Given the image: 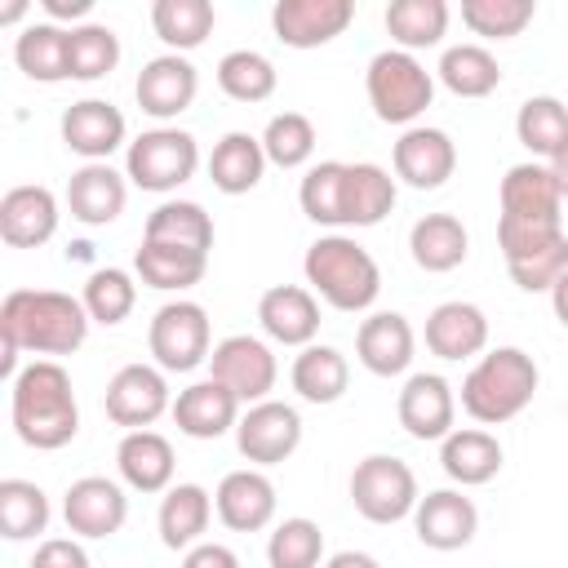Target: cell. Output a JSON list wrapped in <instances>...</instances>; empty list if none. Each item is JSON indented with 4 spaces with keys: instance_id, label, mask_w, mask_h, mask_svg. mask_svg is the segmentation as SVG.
Returning a JSON list of instances; mask_svg holds the SVG:
<instances>
[{
    "instance_id": "e575fe53",
    "label": "cell",
    "mask_w": 568,
    "mask_h": 568,
    "mask_svg": "<svg viewBox=\"0 0 568 568\" xmlns=\"http://www.w3.org/2000/svg\"><path fill=\"white\" fill-rule=\"evenodd\" d=\"M142 240L191 248V253H209L213 248V217L195 200H164V204L151 209V217L142 226Z\"/></svg>"
},
{
    "instance_id": "1f68e13d",
    "label": "cell",
    "mask_w": 568,
    "mask_h": 568,
    "mask_svg": "<svg viewBox=\"0 0 568 568\" xmlns=\"http://www.w3.org/2000/svg\"><path fill=\"white\" fill-rule=\"evenodd\" d=\"M133 271L146 288L160 293H186L204 280L209 271V253H191V248H173V244H151L142 240L133 253Z\"/></svg>"
},
{
    "instance_id": "7402d4cb",
    "label": "cell",
    "mask_w": 568,
    "mask_h": 568,
    "mask_svg": "<svg viewBox=\"0 0 568 568\" xmlns=\"http://www.w3.org/2000/svg\"><path fill=\"white\" fill-rule=\"evenodd\" d=\"M213 506H217V519L231 532H262L275 519V484L257 466L231 470V475H222V484L213 493Z\"/></svg>"
},
{
    "instance_id": "603a6c76",
    "label": "cell",
    "mask_w": 568,
    "mask_h": 568,
    "mask_svg": "<svg viewBox=\"0 0 568 568\" xmlns=\"http://www.w3.org/2000/svg\"><path fill=\"white\" fill-rule=\"evenodd\" d=\"M417 337L399 311H373L355 333V355L373 377H399L413 364Z\"/></svg>"
},
{
    "instance_id": "c3c4849f",
    "label": "cell",
    "mask_w": 568,
    "mask_h": 568,
    "mask_svg": "<svg viewBox=\"0 0 568 568\" xmlns=\"http://www.w3.org/2000/svg\"><path fill=\"white\" fill-rule=\"evenodd\" d=\"M266 559L271 568H324V532L315 519L293 515L284 524H275L271 541H266Z\"/></svg>"
},
{
    "instance_id": "bcb514c9",
    "label": "cell",
    "mask_w": 568,
    "mask_h": 568,
    "mask_svg": "<svg viewBox=\"0 0 568 568\" xmlns=\"http://www.w3.org/2000/svg\"><path fill=\"white\" fill-rule=\"evenodd\" d=\"M537 18V0H462V22L484 40H515Z\"/></svg>"
},
{
    "instance_id": "ffe728a7",
    "label": "cell",
    "mask_w": 568,
    "mask_h": 568,
    "mask_svg": "<svg viewBox=\"0 0 568 568\" xmlns=\"http://www.w3.org/2000/svg\"><path fill=\"white\" fill-rule=\"evenodd\" d=\"M257 324L280 346H311L320 333V302L302 284H271L257 297Z\"/></svg>"
},
{
    "instance_id": "d6a6232c",
    "label": "cell",
    "mask_w": 568,
    "mask_h": 568,
    "mask_svg": "<svg viewBox=\"0 0 568 568\" xmlns=\"http://www.w3.org/2000/svg\"><path fill=\"white\" fill-rule=\"evenodd\" d=\"M293 390L306 399V404H337L351 386V364L337 346H324V342H311L297 351L293 359Z\"/></svg>"
},
{
    "instance_id": "7bdbcfd3",
    "label": "cell",
    "mask_w": 568,
    "mask_h": 568,
    "mask_svg": "<svg viewBox=\"0 0 568 568\" xmlns=\"http://www.w3.org/2000/svg\"><path fill=\"white\" fill-rule=\"evenodd\" d=\"M280 75H275V62L257 49H231L222 62H217V89L231 98V102H266L275 93Z\"/></svg>"
},
{
    "instance_id": "52a82bcc",
    "label": "cell",
    "mask_w": 568,
    "mask_h": 568,
    "mask_svg": "<svg viewBox=\"0 0 568 568\" xmlns=\"http://www.w3.org/2000/svg\"><path fill=\"white\" fill-rule=\"evenodd\" d=\"M351 501L368 524H399L417 510V475L390 453H373L351 470Z\"/></svg>"
},
{
    "instance_id": "ab89813d",
    "label": "cell",
    "mask_w": 568,
    "mask_h": 568,
    "mask_svg": "<svg viewBox=\"0 0 568 568\" xmlns=\"http://www.w3.org/2000/svg\"><path fill=\"white\" fill-rule=\"evenodd\" d=\"M515 133H519V142H524L532 155H541V160L550 164V160L568 146V106H564L559 98H550V93H537V98H528V102L519 106Z\"/></svg>"
},
{
    "instance_id": "7a4b0ae2",
    "label": "cell",
    "mask_w": 568,
    "mask_h": 568,
    "mask_svg": "<svg viewBox=\"0 0 568 568\" xmlns=\"http://www.w3.org/2000/svg\"><path fill=\"white\" fill-rule=\"evenodd\" d=\"M89 311L80 297L58 288H13L0 302V337L31 355H71L89 337Z\"/></svg>"
},
{
    "instance_id": "9c48e42d",
    "label": "cell",
    "mask_w": 568,
    "mask_h": 568,
    "mask_svg": "<svg viewBox=\"0 0 568 568\" xmlns=\"http://www.w3.org/2000/svg\"><path fill=\"white\" fill-rule=\"evenodd\" d=\"M209 377H217L240 404H262L275 390L280 364L271 355V346L253 333H231L213 346L209 355Z\"/></svg>"
},
{
    "instance_id": "74e56055",
    "label": "cell",
    "mask_w": 568,
    "mask_h": 568,
    "mask_svg": "<svg viewBox=\"0 0 568 568\" xmlns=\"http://www.w3.org/2000/svg\"><path fill=\"white\" fill-rule=\"evenodd\" d=\"M435 71L439 84L457 98H488L501 84V67L484 44H448Z\"/></svg>"
},
{
    "instance_id": "cb8c5ba5",
    "label": "cell",
    "mask_w": 568,
    "mask_h": 568,
    "mask_svg": "<svg viewBox=\"0 0 568 568\" xmlns=\"http://www.w3.org/2000/svg\"><path fill=\"white\" fill-rule=\"evenodd\" d=\"M173 422L182 435L191 439H217L226 430H235L240 422V399L217 382V377H204V382H191L186 390H178L173 399Z\"/></svg>"
},
{
    "instance_id": "816d5d0a",
    "label": "cell",
    "mask_w": 568,
    "mask_h": 568,
    "mask_svg": "<svg viewBox=\"0 0 568 568\" xmlns=\"http://www.w3.org/2000/svg\"><path fill=\"white\" fill-rule=\"evenodd\" d=\"M44 9V22H71V27H84V18L93 13V0H40Z\"/></svg>"
},
{
    "instance_id": "d4e9b609",
    "label": "cell",
    "mask_w": 568,
    "mask_h": 568,
    "mask_svg": "<svg viewBox=\"0 0 568 568\" xmlns=\"http://www.w3.org/2000/svg\"><path fill=\"white\" fill-rule=\"evenodd\" d=\"M124 200H129V182L111 164H80L67 182V209L84 226L115 222L124 213Z\"/></svg>"
},
{
    "instance_id": "f35d334b",
    "label": "cell",
    "mask_w": 568,
    "mask_h": 568,
    "mask_svg": "<svg viewBox=\"0 0 568 568\" xmlns=\"http://www.w3.org/2000/svg\"><path fill=\"white\" fill-rule=\"evenodd\" d=\"M395 209V178L373 164H346V226H377Z\"/></svg>"
},
{
    "instance_id": "836d02e7",
    "label": "cell",
    "mask_w": 568,
    "mask_h": 568,
    "mask_svg": "<svg viewBox=\"0 0 568 568\" xmlns=\"http://www.w3.org/2000/svg\"><path fill=\"white\" fill-rule=\"evenodd\" d=\"M13 62L36 84L71 80V67H67V27H58V22H27L18 31V40H13Z\"/></svg>"
},
{
    "instance_id": "f907efd6",
    "label": "cell",
    "mask_w": 568,
    "mask_h": 568,
    "mask_svg": "<svg viewBox=\"0 0 568 568\" xmlns=\"http://www.w3.org/2000/svg\"><path fill=\"white\" fill-rule=\"evenodd\" d=\"M182 568H240V555L222 541H200L182 555Z\"/></svg>"
},
{
    "instance_id": "f6af8a7d",
    "label": "cell",
    "mask_w": 568,
    "mask_h": 568,
    "mask_svg": "<svg viewBox=\"0 0 568 568\" xmlns=\"http://www.w3.org/2000/svg\"><path fill=\"white\" fill-rule=\"evenodd\" d=\"M84 311H89V320L93 324H124L129 320V311H133V302H138V284H133V275L129 271H120V266H98L89 280H84Z\"/></svg>"
},
{
    "instance_id": "60d3db41",
    "label": "cell",
    "mask_w": 568,
    "mask_h": 568,
    "mask_svg": "<svg viewBox=\"0 0 568 568\" xmlns=\"http://www.w3.org/2000/svg\"><path fill=\"white\" fill-rule=\"evenodd\" d=\"M297 200L315 226H346V164L342 160L311 164L297 186Z\"/></svg>"
},
{
    "instance_id": "4fadbf2b",
    "label": "cell",
    "mask_w": 568,
    "mask_h": 568,
    "mask_svg": "<svg viewBox=\"0 0 568 568\" xmlns=\"http://www.w3.org/2000/svg\"><path fill=\"white\" fill-rule=\"evenodd\" d=\"M355 22V0H275L271 27L288 49H320Z\"/></svg>"
},
{
    "instance_id": "3957f363",
    "label": "cell",
    "mask_w": 568,
    "mask_h": 568,
    "mask_svg": "<svg viewBox=\"0 0 568 568\" xmlns=\"http://www.w3.org/2000/svg\"><path fill=\"white\" fill-rule=\"evenodd\" d=\"M537 382H541V373H537L528 351L497 346V351L479 355L475 368L462 377V408L479 426H501L532 404Z\"/></svg>"
},
{
    "instance_id": "f546056e",
    "label": "cell",
    "mask_w": 568,
    "mask_h": 568,
    "mask_svg": "<svg viewBox=\"0 0 568 568\" xmlns=\"http://www.w3.org/2000/svg\"><path fill=\"white\" fill-rule=\"evenodd\" d=\"M213 497H209V488H200V484H173L169 493H164V501H160V541L169 546V550H191V546H200L204 541V532H209V519H213Z\"/></svg>"
},
{
    "instance_id": "b9f144b4",
    "label": "cell",
    "mask_w": 568,
    "mask_h": 568,
    "mask_svg": "<svg viewBox=\"0 0 568 568\" xmlns=\"http://www.w3.org/2000/svg\"><path fill=\"white\" fill-rule=\"evenodd\" d=\"M120 62V36L106 22H84V27H67V67L71 80H102L111 75Z\"/></svg>"
},
{
    "instance_id": "d590c367",
    "label": "cell",
    "mask_w": 568,
    "mask_h": 568,
    "mask_svg": "<svg viewBox=\"0 0 568 568\" xmlns=\"http://www.w3.org/2000/svg\"><path fill=\"white\" fill-rule=\"evenodd\" d=\"M448 18H453V9L444 0H390L386 4V31H390L395 49H404V53L439 44L448 36Z\"/></svg>"
},
{
    "instance_id": "ac0fdd59",
    "label": "cell",
    "mask_w": 568,
    "mask_h": 568,
    "mask_svg": "<svg viewBox=\"0 0 568 568\" xmlns=\"http://www.w3.org/2000/svg\"><path fill=\"white\" fill-rule=\"evenodd\" d=\"M395 413H399V426L413 435V439H448L457 426H453V417H457V395H453V386L439 377V373H413L408 382H404V390H399V404H395Z\"/></svg>"
},
{
    "instance_id": "30bf717a",
    "label": "cell",
    "mask_w": 568,
    "mask_h": 568,
    "mask_svg": "<svg viewBox=\"0 0 568 568\" xmlns=\"http://www.w3.org/2000/svg\"><path fill=\"white\" fill-rule=\"evenodd\" d=\"M302 444V413L284 399H262L248 404L235 422V448L248 466H280L297 453Z\"/></svg>"
},
{
    "instance_id": "4316f807",
    "label": "cell",
    "mask_w": 568,
    "mask_h": 568,
    "mask_svg": "<svg viewBox=\"0 0 568 568\" xmlns=\"http://www.w3.org/2000/svg\"><path fill=\"white\" fill-rule=\"evenodd\" d=\"M120 479L133 493H169L173 488V444L160 430H124L115 448Z\"/></svg>"
},
{
    "instance_id": "7c38bea8",
    "label": "cell",
    "mask_w": 568,
    "mask_h": 568,
    "mask_svg": "<svg viewBox=\"0 0 568 568\" xmlns=\"http://www.w3.org/2000/svg\"><path fill=\"white\" fill-rule=\"evenodd\" d=\"M501 217L497 222H515V226H564V195L555 186L550 164L524 160L510 164L501 178Z\"/></svg>"
},
{
    "instance_id": "2e32d148",
    "label": "cell",
    "mask_w": 568,
    "mask_h": 568,
    "mask_svg": "<svg viewBox=\"0 0 568 568\" xmlns=\"http://www.w3.org/2000/svg\"><path fill=\"white\" fill-rule=\"evenodd\" d=\"M200 93V75L186 53H160L138 71L133 98L151 120H178Z\"/></svg>"
},
{
    "instance_id": "5bb4252c",
    "label": "cell",
    "mask_w": 568,
    "mask_h": 568,
    "mask_svg": "<svg viewBox=\"0 0 568 568\" xmlns=\"http://www.w3.org/2000/svg\"><path fill=\"white\" fill-rule=\"evenodd\" d=\"M129 138V124L115 102L106 98H80L62 111V142L75 151L84 164H106Z\"/></svg>"
},
{
    "instance_id": "ee69618b",
    "label": "cell",
    "mask_w": 568,
    "mask_h": 568,
    "mask_svg": "<svg viewBox=\"0 0 568 568\" xmlns=\"http://www.w3.org/2000/svg\"><path fill=\"white\" fill-rule=\"evenodd\" d=\"M49 528V497L31 479H0V532L9 541L40 537Z\"/></svg>"
},
{
    "instance_id": "44dd1931",
    "label": "cell",
    "mask_w": 568,
    "mask_h": 568,
    "mask_svg": "<svg viewBox=\"0 0 568 568\" xmlns=\"http://www.w3.org/2000/svg\"><path fill=\"white\" fill-rule=\"evenodd\" d=\"M413 528H417V541L430 546V550H462V546H470V537L479 528V510L466 493L435 488L417 501Z\"/></svg>"
},
{
    "instance_id": "4dcf8cb0",
    "label": "cell",
    "mask_w": 568,
    "mask_h": 568,
    "mask_svg": "<svg viewBox=\"0 0 568 568\" xmlns=\"http://www.w3.org/2000/svg\"><path fill=\"white\" fill-rule=\"evenodd\" d=\"M266 164H271V160H266V151H262V138L235 129V133H226V138L213 146V155H209V178H213V186H217L222 195H248V191L262 182Z\"/></svg>"
},
{
    "instance_id": "e0dca14e",
    "label": "cell",
    "mask_w": 568,
    "mask_h": 568,
    "mask_svg": "<svg viewBox=\"0 0 568 568\" xmlns=\"http://www.w3.org/2000/svg\"><path fill=\"white\" fill-rule=\"evenodd\" d=\"M390 160H395V178H404V182L417 186V191H435V186H444V182L453 178V169H457V146H453V138H448L444 129L413 124V129L399 133Z\"/></svg>"
},
{
    "instance_id": "5b68a950",
    "label": "cell",
    "mask_w": 568,
    "mask_h": 568,
    "mask_svg": "<svg viewBox=\"0 0 568 568\" xmlns=\"http://www.w3.org/2000/svg\"><path fill=\"white\" fill-rule=\"evenodd\" d=\"M364 89H368L373 115L382 124H404V129H413V120L435 102V75L417 62V53H404V49H382L368 62Z\"/></svg>"
},
{
    "instance_id": "d6986e66",
    "label": "cell",
    "mask_w": 568,
    "mask_h": 568,
    "mask_svg": "<svg viewBox=\"0 0 568 568\" xmlns=\"http://www.w3.org/2000/svg\"><path fill=\"white\" fill-rule=\"evenodd\" d=\"M58 231V195L40 182L9 186L0 200V240L9 248H40Z\"/></svg>"
},
{
    "instance_id": "11a10c76",
    "label": "cell",
    "mask_w": 568,
    "mask_h": 568,
    "mask_svg": "<svg viewBox=\"0 0 568 568\" xmlns=\"http://www.w3.org/2000/svg\"><path fill=\"white\" fill-rule=\"evenodd\" d=\"M550 173H555V186H559V195L568 200V146H564V151L550 160Z\"/></svg>"
},
{
    "instance_id": "484cf974",
    "label": "cell",
    "mask_w": 568,
    "mask_h": 568,
    "mask_svg": "<svg viewBox=\"0 0 568 568\" xmlns=\"http://www.w3.org/2000/svg\"><path fill=\"white\" fill-rule=\"evenodd\" d=\"M426 346L439 359H470L488 346V315L475 302H439L426 315Z\"/></svg>"
},
{
    "instance_id": "9f6ffc18",
    "label": "cell",
    "mask_w": 568,
    "mask_h": 568,
    "mask_svg": "<svg viewBox=\"0 0 568 568\" xmlns=\"http://www.w3.org/2000/svg\"><path fill=\"white\" fill-rule=\"evenodd\" d=\"M22 13H27V0H9V4L0 9V22H4V27H13Z\"/></svg>"
},
{
    "instance_id": "f1b7e54d",
    "label": "cell",
    "mask_w": 568,
    "mask_h": 568,
    "mask_svg": "<svg viewBox=\"0 0 568 568\" xmlns=\"http://www.w3.org/2000/svg\"><path fill=\"white\" fill-rule=\"evenodd\" d=\"M439 466L453 484L462 488H475V484H488L497 479L501 470V444L497 435L479 430V426H466V430H453L448 439H439Z\"/></svg>"
},
{
    "instance_id": "681fc988",
    "label": "cell",
    "mask_w": 568,
    "mask_h": 568,
    "mask_svg": "<svg viewBox=\"0 0 568 568\" xmlns=\"http://www.w3.org/2000/svg\"><path fill=\"white\" fill-rule=\"evenodd\" d=\"M31 568H89V555L75 537H49L36 546Z\"/></svg>"
},
{
    "instance_id": "8d00e7d4",
    "label": "cell",
    "mask_w": 568,
    "mask_h": 568,
    "mask_svg": "<svg viewBox=\"0 0 568 568\" xmlns=\"http://www.w3.org/2000/svg\"><path fill=\"white\" fill-rule=\"evenodd\" d=\"M213 4L209 0H155L151 4V27L169 44V53H191L213 36Z\"/></svg>"
},
{
    "instance_id": "6da1fadb",
    "label": "cell",
    "mask_w": 568,
    "mask_h": 568,
    "mask_svg": "<svg viewBox=\"0 0 568 568\" xmlns=\"http://www.w3.org/2000/svg\"><path fill=\"white\" fill-rule=\"evenodd\" d=\"M9 417L27 448L36 453L67 448L80 430V408L67 368L58 359H31L9 386Z\"/></svg>"
},
{
    "instance_id": "9a60e30c",
    "label": "cell",
    "mask_w": 568,
    "mask_h": 568,
    "mask_svg": "<svg viewBox=\"0 0 568 568\" xmlns=\"http://www.w3.org/2000/svg\"><path fill=\"white\" fill-rule=\"evenodd\" d=\"M62 519L75 537H115L129 519V497L115 479L106 475H84L67 488L62 497Z\"/></svg>"
},
{
    "instance_id": "ba28073f",
    "label": "cell",
    "mask_w": 568,
    "mask_h": 568,
    "mask_svg": "<svg viewBox=\"0 0 568 568\" xmlns=\"http://www.w3.org/2000/svg\"><path fill=\"white\" fill-rule=\"evenodd\" d=\"M213 333H209V311L191 297H178V302H164L155 315H151V328H146V346L155 355V364L164 373H191L200 368L209 355H213Z\"/></svg>"
},
{
    "instance_id": "7dc6e473",
    "label": "cell",
    "mask_w": 568,
    "mask_h": 568,
    "mask_svg": "<svg viewBox=\"0 0 568 568\" xmlns=\"http://www.w3.org/2000/svg\"><path fill=\"white\" fill-rule=\"evenodd\" d=\"M262 151L280 169H302L315 155V124L302 111H280L262 129Z\"/></svg>"
},
{
    "instance_id": "f5cc1de1",
    "label": "cell",
    "mask_w": 568,
    "mask_h": 568,
    "mask_svg": "<svg viewBox=\"0 0 568 568\" xmlns=\"http://www.w3.org/2000/svg\"><path fill=\"white\" fill-rule=\"evenodd\" d=\"M324 568H382V564L373 555H364V550H337V555H328Z\"/></svg>"
},
{
    "instance_id": "8992f818",
    "label": "cell",
    "mask_w": 568,
    "mask_h": 568,
    "mask_svg": "<svg viewBox=\"0 0 568 568\" xmlns=\"http://www.w3.org/2000/svg\"><path fill=\"white\" fill-rule=\"evenodd\" d=\"M200 169V146L186 129L178 124H160V129H146L129 142L124 151V178L142 191H178L182 182H191Z\"/></svg>"
},
{
    "instance_id": "8fae6325",
    "label": "cell",
    "mask_w": 568,
    "mask_h": 568,
    "mask_svg": "<svg viewBox=\"0 0 568 568\" xmlns=\"http://www.w3.org/2000/svg\"><path fill=\"white\" fill-rule=\"evenodd\" d=\"M164 413H173V395L160 364H124L106 382V417L115 426L151 430V422H160Z\"/></svg>"
},
{
    "instance_id": "277c9868",
    "label": "cell",
    "mask_w": 568,
    "mask_h": 568,
    "mask_svg": "<svg viewBox=\"0 0 568 568\" xmlns=\"http://www.w3.org/2000/svg\"><path fill=\"white\" fill-rule=\"evenodd\" d=\"M306 284L315 297H324L333 311H368L382 293V271L373 262V253L364 244H355L351 235H320L306 257H302Z\"/></svg>"
},
{
    "instance_id": "83f0119b",
    "label": "cell",
    "mask_w": 568,
    "mask_h": 568,
    "mask_svg": "<svg viewBox=\"0 0 568 568\" xmlns=\"http://www.w3.org/2000/svg\"><path fill=\"white\" fill-rule=\"evenodd\" d=\"M408 248H413V262L430 275H444V271H457L470 253V235L462 226V217L453 213H426L413 222L408 231Z\"/></svg>"
},
{
    "instance_id": "db71d44e",
    "label": "cell",
    "mask_w": 568,
    "mask_h": 568,
    "mask_svg": "<svg viewBox=\"0 0 568 568\" xmlns=\"http://www.w3.org/2000/svg\"><path fill=\"white\" fill-rule=\"evenodd\" d=\"M550 306H555V320L568 328V271L559 275V284L550 288Z\"/></svg>"
}]
</instances>
